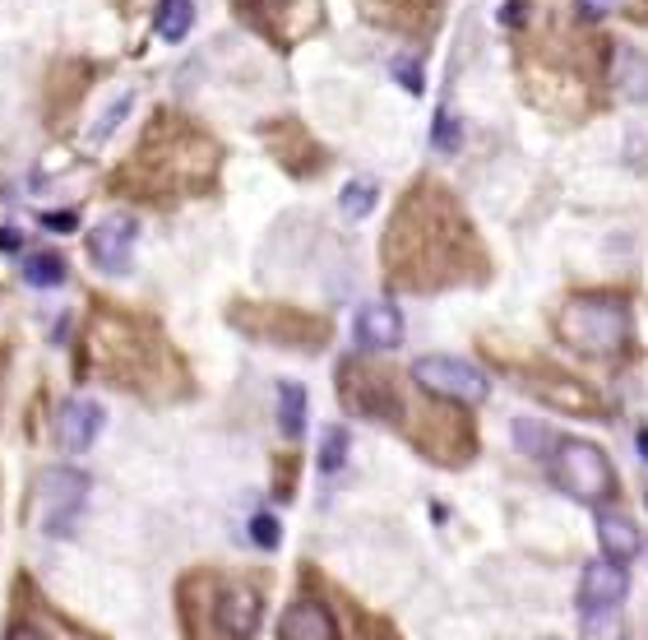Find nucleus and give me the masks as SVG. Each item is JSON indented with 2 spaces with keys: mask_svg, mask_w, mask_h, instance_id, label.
<instances>
[{
  "mask_svg": "<svg viewBox=\"0 0 648 640\" xmlns=\"http://www.w3.org/2000/svg\"><path fill=\"white\" fill-rule=\"evenodd\" d=\"M218 167V144L204 140L181 116H158L148 140L140 144L130 172L144 176V191H199ZM125 172V176H130Z\"/></svg>",
  "mask_w": 648,
  "mask_h": 640,
  "instance_id": "1",
  "label": "nucleus"
},
{
  "mask_svg": "<svg viewBox=\"0 0 648 640\" xmlns=\"http://www.w3.org/2000/svg\"><path fill=\"white\" fill-rule=\"evenodd\" d=\"M630 335V312L616 297H575L560 312V339L584 357H611Z\"/></svg>",
  "mask_w": 648,
  "mask_h": 640,
  "instance_id": "2",
  "label": "nucleus"
},
{
  "mask_svg": "<svg viewBox=\"0 0 648 640\" xmlns=\"http://www.w3.org/2000/svg\"><path fill=\"white\" fill-rule=\"evenodd\" d=\"M552 478L556 488L569 492L584 506H603L616 492V474H611V459L579 437H560L552 450Z\"/></svg>",
  "mask_w": 648,
  "mask_h": 640,
  "instance_id": "3",
  "label": "nucleus"
},
{
  "mask_svg": "<svg viewBox=\"0 0 648 640\" xmlns=\"http://www.w3.org/2000/svg\"><path fill=\"white\" fill-rule=\"evenodd\" d=\"M412 380L435 395V399H454V404H482L491 395V380L482 367H473L469 357H454V353H431L412 363Z\"/></svg>",
  "mask_w": 648,
  "mask_h": 640,
  "instance_id": "4",
  "label": "nucleus"
},
{
  "mask_svg": "<svg viewBox=\"0 0 648 640\" xmlns=\"http://www.w3.org/2000/svg\"><path fill=\"white\" fill-rule=\"evenodd\" d=\"M84 501H89V478L80 469H47L38 478V506H42L47 539H70L80 529Z\"/></svg>",
  "mask_w": 648,
  "mask_h": 640,
  "instance_id": "5",
  "label": "nucleus"
},
{
  "mask_svg": "<svg viewBox=\"0 0 648 640\" xmlns=\"http://www.w3.org/2000/svg\"><path fill=\"white\" fill-rule=\"evenodd\" d=\"M339 380H343V399H348V408H357L361 418L399 423V414H403V395L394 390V376H384L380 367H367V363H348Z\"/></svg>",
  "mask_w": 648,
  "mask_h": 640,
  "instance_id": "6",
  "label": "nucleus"
},
{
  "mask_svg": "<svg viewBox=\"0 0 648 640\" xmlns=\"http://www.w3.org/2000/svg\"><path fill=\"white\" fill-rule=\"evenodd\" d=\"M135 237H140V223L130 214H112L102 219L93 233H89V255L102 274H125L130 270V251H135Z\"/></svg>",
  "mask_w": 648,
  "mask_h": 640,
  "instance_id": "7",
  "label": "nucleus"
},
{
  "mask_svg": "<svg viewBox=\"0 0 648 640\" xmlns=\"http://www.w3.org/2000/svg\"><path fill=\"white\" fill-rule=\"evenodd\" d=\"M352 339L361 353H389L403 344V312L394 302H367L352 316Z\"/></svg>",
  "mask_w": 648,
  "mask_h": 640,
  "instance_id": "8",
  "label": "nucleus"
},
{
  "mask_svg": "<svg viewBox=\"0 0 648 640\" xmlns=\"http://www.w3.org/2000/svg\"><path fill=\"white\" fill-rule=\"evenodd\" d=\"M630 595V576L620 561H588L579 576V612H603V608H620Z\"/></svg>",
  "mask_w": 648,
  "mask_h": 640,
  "instance_id": "9",
  "label": "nucleus"
},
{
  "mask_svg": "<svg viewBox=\"0 0 648 640\" xmlns=\"http://www.w3.org/2000/svg\"><path fill=\"white\" fill-rule=\"evenodd\" d=\"M214 618H218V631L227 640H250L259 627V595L246 590V585H227L214 599Z\"/></svg>",
  "mask_w": 648,
  "mask_h": 640,
  "instance_id": "10",
  "label": "nucleus"
},
{
  "mask_svg": "<svg viewBox=\"0 0 648 640\" xmlns=\"http://www.w3.org/2000/svg\"><path fill=\"white\" fill-rule=\"evenodd\" d=\"M282 640H339V627H333V612L320 599H297L288 612H282Z\"/></svg>",
  "mask_w": 648,
  "mask_h": 640,
  "instance_id": "11",
  "label": "nucleus"
},
{
  "mask_svg": "<svg viewBox=\"0 0 648 640\" xmlns=\"http://www.w3.org/2000/svg\"><path fill=\"white\" fill-rule=\"evenodd\" d=\"M102 418H107V414H102V404H93V399H70L61 408V446L74 450V455H84L97 441Z\"/></svg>",
  "mask_w": 648,
  "mask_h": 640,
  "instance_id": "12",
  "label": "nucleus"
},
{
  "mask_svg": "<svg viewBox=\"0 0 648 640\" xmlns=\"http://www.w3.org/2000/svg\"><path fill=\"white\" fill-rule=\"evenodd\" d=\"M598 544H603V557L607 561H635L639 557V525L630 516H620V510H598Z\"/></svg>",
  "mask_w": 648,
  "mask_h": 640,
  "instance_id": "13",
  "label": "nucleus"
},
{
  "mask_svg": "<svg viewBox=\"0 0 648 640\" xmlns=\"http://www.w3.org/2000/svg\"><path fill=\"white\" fill-rule=\"evenodd\" d=\"M278 427L288 441L306 437V386H297V380H282L278 386Z\"/></svg>",
  "mask_w": 648,
  "mask_h": 640,
  "instance_id": "14",
  "label": "nucleus"
},
{
  "mask_svg": "<svg viewBox=\"0 0 648 640\" xmlns=\"http://www.w3.org/2000/svg\"><path fill=\"white\" fill-rule=\"evenodd\" d=\"M616 84L630 102H648V57H639L635 47L616 51Z\"/></svg>",
  "mask_w": 648,
  "mask_h": 640,
  "instance_id": "15",
  "label": "nucleus"
},
{
  "mask_svg": "<svg viewBox=\"0 0 648 640\" xmlns=\"http://www.w3.org/2000/svg\"><path fill=\"white\" fill-rule=\"evenodd\" d=\"M153 29H158L163 42H181V38L195 29V0H158Z\"/></svg>",
  "mask_w": 648,
  "mask_h": 640,
  "instance_id": "16",
  "label": "nucleus"
},
{
  "mask_svg": "<svg viewBox=\"0 0 648 640\" xmlns=\"http://www.w3.org/2000/svg\"><path fill=\"white\" fill-rule=\"evenodd\" d=\"M23 278H29L33 288H61L65 284V261L56 251H33L29 261H23Z\"/></svg>",
  "mask_w": 648,
  "mask_h": 640,
  "instance_id": "17",
  "label": "nucleus"
},
{
  "mask_svg": "<svg viewBox=\"0 0 648 640\" xmlns=\"http://www.w3.org/2000/svg\"><path fill=\"white\" fill-rule=\"evenodd\" d=\"M514 441H518V450H528L533 459H552V450H556V441L560 437H552L542 423H533V418H518L514 423Z\"/></svg>",
  "mask_w": 648,
  "mask_h": 640,
  "instance_id": "18",
  "label": "nucleus"
},
{
  "mask_svg": "<svg viewBox=\"0 0 648 640\" xmlns=\"http://www.w3.org/2000/svg\"><path fill=\"white\" fill-rule=\"evenodd\" d=\"M348 446H352V437H348L343 423L325 427V441H320V474H339V469L348 465Z\"/></svg>",
  "mask_w": 648,
  "mask_h": 640,
  "instance_id": "19",
  "label": "nucleus"
},
{
  "mask_svg": "<svg viewBox=\"0 0 648 640\" xmlns=\"http://www.w3.org/2000/svg\"><path fill=\"white\" fill-rule=\"evenodd\" d=\"M376 195H380V191H376V182H348V186H343V195H339V210H343V219H352V223H357V219H367V214L376 210Z\"/></svg>",
  "mask_w": 648,
  "mask_h": 640,
  "instance_id": "20",
  "label": "nucleus"
},
{
  "mask_svg": "<svg viewBox=\"0 0 648 640\" xmlns=\"http://www.w3.org/2000/svg\"><path fill=\"white\" fill-rule=\"evenodd\" d=\"M579 618H584V640H626V627H620V608L579 612Z\"/></svg>",
  "mask_w": 648,
  "mask_h": 640,
  "instance_id": "21",
  "label": "nucleus"
},
{
  "mask_svg": "<svg viewBox=\"0 0 648 640\" xmlns=\"http://www.w3.org/2000/svg\"><path fill=\"white\" fill-rule=\"evenodd\" d=\"M431 144H435L440 153H459V144H463V121H459L450 108L435 112V121H431Z\"/></svg>",
  "mask_w": 648,
  "mask_h": 640,
  "instance_id": "22",
  "label": "nucleus"
},
{
  "mask_svg": "<svg viewBox=\"0 0 648 640\" xmlns=\"http://www.w3.org/2000/svg\"><path fill=\"white\" fill-rule=\"evenodd\" d=\"M241 14L255 23V29H265L269 38H278V10H288V0H237Z\"/></svg>",
  "mask_w": 648,
  "mask_h": 640,
  "instance_id": "23",
  "label": "nucleus"
},
{
  "mask_svg": "<svg viewBox=\"0 0 648 640\" xmlns=\"http://www.w3.org/2000/svg\"><path fill=\"white\" fill-rule=\"evenodd\" d=\"M130 108H135V93H121V98L112 102V112H107V116H102V121L93 125V135H89V140H93V144L112 140V135H116V125H121V121L130 116Z\"/></svg>",
  "mask_w": 648,
  "mask_h": 640,
  "instance_id": "24",
  "label": "nucleus"
},
{
  "mask_svg": "<svg viewBox=\"0 0 648 640\" xmlns=\"http://www.w3.org/2000/svg\"><path fill=\"white\" fill-rule=\"evenodd\" d=\"M250 539L259 544V548H278V520L269 516V510H259V516H250Z\"/></svg>",
  "mask_w": 648,
  "mask_h": 640,
  "instance_id": "25",
  "label": "nucleus"
},
{
  "mask_svg": "<svg viewBox=\"0 0 648 640\" xmlns=\"http://www.w3.org/2000/svg\"><path fill=\"white\" fill-rule=\"evenodd\" d=\"M42 227H51V233H74L80 219H74V210H51V214H42Z\"/></svg>",
  "mask_w": 648,
  "mask_h": 640,
  "instance_id": "26",
  "label": "nucleus"
},
{
  "mask_svg": "<svg viewBox=\"0 0 648 640\" xmlns=\"http://www.w3.org/2000/svg\"><path fill=\"white\" fill-rule=\"evenodd\" d=\"M403 74V84L408 93H422V74H418V61H394V80Z\"/></svg>",
  "mask_w": 648,
  "mask_h": 640,
  "instance_id": "27",
  "label": "nucleus"
},
{
  "mask_svg": "<svg viewBox=\"0 0 648 640\" xmlns=\"http://www.w3.org/2000/svg\"><path fill=\"white\" fill-rule=\"evenodd\" d=\"M579 10H584L588 19H603V14L616 10V0H579Z\"/></svg>",
  "mask_w": 648,
  "mask_h": 640,
  "instance_id": "28",
  "label": "nucleus"
},
{
  "mask_svg": "<svg viewBox=\"0 0 648 640\" xmlns=\"http://www.w3.org/2000/svg\"><path fill=\"white\" fill-rule=\"evenodd\" d=\"M6 640H47V636H42L38 627H23V622H19V627H10V636H6Z\"/></svg>",
  "mask_w": 648,
  "mask_h": 640,
  "instance_id": "29",
  "label": "nucleus"
},
{
  "mask_svg": "<svg viewBox=\"0 0 648 640\" xmlns=\"http://www.w3.org/2000/svg\"><path fill=\"white\" fill-rule=\"evenodd\" d=\"M518 19H524V6H505L501 10V23H518Z\"/></svg>",
  "mask_w": 648,
  "mask_h": 640,
  "instance_id": "30",
  "label": "nucleus"
},
{
  "mask_svg": "<svg viewBox=\"0 0 648 640\" xmlns=\"http://www.w3.org/2000/svg\"><path fill=\"white\" fill-rule=\"evenodd\" d=\"M0 246H6V251H14V246H19V233H14V227H6V233H0Z\"/></svg>",
  "mask_w": 648,
  "mask_h": 640,
  "instance_id": "31",
  "label": "nucleus"
},
{
  "mask_svg": "<svg viewBox=\"0 0 648 640\" xmlns=\"http://www.w3.org/2000/svg\"><path fill=\"white\" fill-rule=\"evenodd\" d=\"M635 446H639V455L648 459V427H644V431H639V437H635Z\"/></svg>",
  "mask_w": 648,
  "mask_h": 640,
  "instance_id": "32",
  "label": "nucleus"
},
{
  "mask_svg": "<svg viewBox=\"0 0 648 640\" xmlns=\"http://www.w3.org/2000/svg\"><path fill=\"white\" fill-rule=\"evenodd\" d=\"M547 640H552V636H547Z\"/></svg>",
  "mask_w": 648,
  "mask_h": 640,
  "instance_id": "33",
  "label": "nucleus"
}]
</instances>
